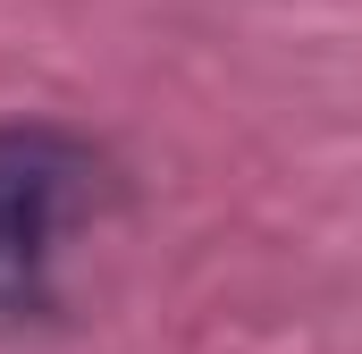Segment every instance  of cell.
<instances>
[{
	"mask_svg": "<svg viewBox=\"0 0 362 354\" xmlns=\"http://www.w3.org/2000/svg\"><path fill=\"white\" fill-rule=\"evenodd\" d=\"M93 161L51 127H0V312L51 304V236L85 202Z\"/></svg>",
	"mask_w": 362,
	"mask_h": 354,
	"instance_id": "obj_1",
	"label": "cell"
}]
</instances>
